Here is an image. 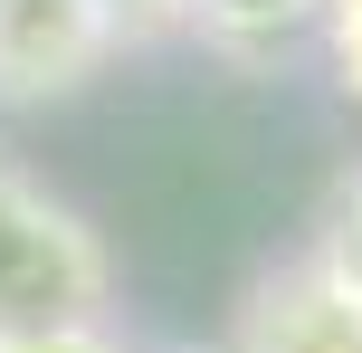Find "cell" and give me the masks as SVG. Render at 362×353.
Masks as SVG:
<instances>
[{"instance_id":"obj_8","label":"cell","mask_w":362,"mask_h":353,"mask_svg":"<svg viewBox=\"0 0 362 353\" xmlns=\"http://www.w3.org/2000/svg\"><path fill=\"white\" fill-rule=\"evenodd\" d=\"M115 353H124V344H115ZM172 353H181V344H172Z\"/></svg>"},{"instance_id":"obj_3","label":"cell","mask_w":362,"mask_h":353,"mask_svg":"<svg viewBox=\"0 0 362 353\" xmlns=\"http://www.w3.org/2000/svg\"><path fill=\"white\" fill-rule=\"evenodd\" d=\"M219 353H362V296L334 267L296 258L276 277H257V296L238 306V335Z\"/></svg>"},{"instance_id":"obj_7","label":"cell","mask_w":362,"mask_h":353,"mask_svg":"<svg viewBox=\"0 0 362 353\" xmlns=\"http://www.w3.org/2000/svg\"><path fill=\"white\" fill-rule=\"evenodd\" d=\"M0 353H115V335H48V344H0Z\"/></svg>"},{"instance_id":"obj_6","label":"cell","mask_w":362,"mask_h":353,"mask_svg":"<svg viewBox=\"0 0 362 353\" xmlns=\"http://www.w3.org/2000/svg\"><path fill=\"white\" fill-rule=\"evenodd\" d=\"M325 48H334V76L362 105V0H325Z\"/></svg>"},{"instance_id":"obj_5","label":"cell","mask_w":362,"mask_h":353,"mask_svg":"<svg viewBox=\"0 0 362 353\" xmlns=\"http://www.w3.org/2000/svg\"><path fill=\"white\" fill-rule=\"evenodd\" d=\"M315 267H334V277L362 296V172L344 182V201H334V220H325V239H315Z\"/></svg>"},{"instance_id":"obj_2","label":"cell","mask_w":362,"mask_h":353,"mask_svg":"<svg viewBox=\"0 0 362 353\" xmlns=\"http://www.w3.org/2000/svg\"><path fill=\"white\" fill-rule=\"evenodd\" d=\"M115 0H0V105L76 96L115 57Z\"/></svg>"},{"instance_id":"obj_4","label":"cell","mask_w":362,"mask_h":353,"mask_svg":"<svg viewBox=\"0 0 362 353\" xmlns=\"http://www.w3.org/2000/svg\"><path fill=\"white\" fill-rule=\"evenodd\" d=\"M181 29L238 67H267L325 29V0H181Z\"/></svg>"},{"instance_id":"obj_1","label":"cell","mask_w":362,"mask_h":353,"mask_svg":"<svg viewBox=\"0 0 362 353\" xmlns=\"http://www.w3.org/2000/svg\"><path fill=\"white\" fill-rule=\"evenodd\" d=\"M105 316H115L105 239L0 153V344L105 335Z\"/></svg>"}]
</instances>
